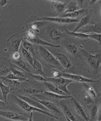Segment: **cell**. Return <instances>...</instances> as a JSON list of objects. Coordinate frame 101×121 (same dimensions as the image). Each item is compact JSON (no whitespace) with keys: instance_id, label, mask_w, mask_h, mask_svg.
Here are the masks:
<instances>
[{"instance_id":"obj_3","label":"cell","mask_w":101,"mask_h":121,"mask_svg":"<svg viewBox=\"0 0 101 121\" xmlns=\"http://www.w3.org/2000/svg\"><path fill=\"white\" fill-rule=\"evenodd\" d=\"M81 52L84 56L89 67L93 70H97L101 66V53L96 54H91L84 48H81Z\"/></svg>"},{"instance_id":"obj_26","label":"cell","mask_w":101,"mask_h":121,"mask_svg":"<svg viewBox=\"0 0 101 121\" xmlns=\"http://www.w3.org/2000/svg\"><path fill=\"white\" fill-rule=\"evenodd\" d=\"M43 84H44L45 87H46L47 89L49 90L50 92L57 94V95H63V96H67L65 93L62 91H61V90L59 89L56 85H55L54 84L50 82H43Z\"/></svg>"},{"instance_id":"obj_28","label":"cell","mask_w":101,"mask_h":121,"mask_svg":"<svg viewBox=\"0 0 101 121\" xmlns=\"http://www.w3.org/2000/svg\"><path fill=\"white\" fill-rule=\"evenodd\" d=\"M86 10L85 9H80L77 11L73 12L68 13H64L62 15H60V17L61 18H72V19H76V18H78L80 15H83L85 12H86Z\"/></svg>"},{"instance_id":"obj_9","label":"cell","mask_w":101,"mask_h":121,"mask_svg":"<svg viewBox=\"0 0 101 121\" xmlns=\"http://www.w3.org/2000/svg\"><path fill=\"white\" fill-rule=\"evenodd\" d=\"M37 100L39 103L41 104L44 107H45L47 110H49V112H52V114L53 115H56L58 117L60 116H64V113L62 112V110L60 109L58 106L56 105L53 102L46 100H39V99H38Z\"/></svg>"},{"instance_id":"obj_25","label":"cell","mask_w":101,"mask_h":121,"mask_svg":"<svg viewBox=\"0 0 101 121\" xmlns=\"http://www.w3.org/2000/svg\"><path fill=\"white\" fill-rule=\"evenodd\" d=\"M10 60L13 64L15 65L19 69H21L24 72H25L27 73H32L30 69L29 68L26 64L24 62L22 59H19L18 60H12V59H10Z\"/></svg>"},{"instance_id":"obj_43","label":"cell","mask_w":101,"mask_h":121,"mask_svg":"<svg viewBox=\"0 0 101 121\" xmlns=\"http://www.w3.org/2000/svg\"><path fill=\"white\" fill-rule=\"evenodd\" d=\"M12 60H18V59H20L21 58V56H20V53H19V52H14L12 54Z\"/></svg>"},{"instance_id":"obj_30","label":"cell","mask_w":101,"mask_h":121,"mask_svg":"<svg viewBox=\"0 0 101 121\" xmlns=\"http://www.w3.org/2000/svg\"><path fill=\"white\" fill-rule=\"evenodd\" d=\"M22 47L26 50L27 51L30 53L31 54H32L33 56H35L36 53H35V49L34 48V46L29 41H27L26 39H23V41H22Z\"/></svg>"},{"instance_id":"obj_37","label":"cell","mask_w":101,"mask_h":121,"mask_svg":"<svg viewBox=\"0 0 101 121\" xmlns=\"http://www.w3.org/2000/svg\"><path fill=\"white\" fill-rule=\"evenodd\" d=\"M46 22L44 21H35V22H32L31 24V29L32 30H34L35 32H39V29L42 27L46 25Z\"/></svg>"},{"instance_id":"obj_6","label":"cell","mask_w":101,"mask_h":121,"mask_svg":"<svg viewBox=\"0 0 101 121\" xmlns=\"http://www.w3.org/2000/svg\"><path fill=\"white\" fill-rule=\"evenodd\" d=\"M23 39H24V38L20 35L15 34L10 36L7 41V48L8 51L11 54L19 51L20 45Z\"/></svg>"},{"instance_id":"obj_49","label":"cell","mask_w":101,"mask_h":121,"mask_svg":"<svg viewBox=\"0 0 101 121\" xmlns=\"http://www.w3.org/2000/svg\"><path fill=\"white\" fill-rule=\"evenodd\" d=\"M29 121V120H28V121Z\"/></svg>"},{"instance_id":"obj_24","label":"cell","mask_w":101,"mask_h":121,"mask_svg":"<svg viewBox=\"0 0 101 121\" xmlns=\"http://www.w3.org/2000/svg\"><path fill=\"white\" fill-rule=\"evenodd\" d=\"M0 79H1L2 82H3L4 85L7 86V87H10L11 89H12V88H19V87L21 86V82L20 81H18L9 79L5 78L4 77L0 78Z\"/></svg>"},{"instance_id":"obj_22","label":"cell","mask_w":101,"mask_h":121,"mask_svg":"<svg viewBox=\"0 0 101 121\" xmlns=\"http://www.w3.org/2000/svg\"><path fill=\"white\" fill-rule=\"evenodd\" d=\"M59 102L61 107H62V110H63V113L64 114L65 116H67V117H68L71 121H78L77 119L76 118L75 115L72 113L70 108L67 105V104H65V102L63 101V100H61Z\"/></svg>"},{"instance_id":"obj_8","label":"cell","mask_w":101,"mask_h":121,"mask_svg":"<svg viewBox=\"0 0 101 121\" xmlns=\"http://www.w3.org/2000/svg\"><path fill=\"white\" fill-rule=\"evenodd\" d=\"M0 116L15 121H27L29 120V117L25 114H19L15 112H8L6 110H0Z\"/></svg>"},{"instance_id":"obj_5","label":"cell","mask_w":101,"mask_h":121,"mask_svg":"<svg viewBox=\"0 0 101 121\" xmlns=\"http://www.w3.org/2000/svg\"><path fill=\"white\" fill-rule=\"evenodd\" d=\"M33 96L39 100H49L48 101L51 100L55 102H59L62 100L72 98V96H63V95H57V94L53 93L50 91H43L42 93L34 95Z\"/></svg>"},{"instance_id":"obj_7","label":"cell","mask_w":101,"mask_h":121,"mask_svg":"<svg viewBox=\"0 0 101 121\" xmlns=\"http://www.w3.org/2000/svg\"><path fill=\"white\" fill-rule=\"evenodd\" d=\"M61 76L63 78H65L67 79L76 82H82V83H98L99 82V80L93 79H90L85 78L82 76L79 75V74H70V73H64V72H61Z\"/></svg>"},{"instance_id":"obj_16","label":"cell","mask_w":101,"mask_h":121,"mask_svg":"<svg viewBox=\"0 0 101 121\" xmlns=\"http://www.w3.org/2000/svg\"><path fill=\"white\" fill-rule=\"evenodd\" d=\"M71 100H72V104H73V107L75 108L77 114H78L79 116L82 117L85 121H89L87 114V113H86L85 112V110H84V108L82 106V105L80 104H79L75 98H73V97L71 98Z\"/></svg>"},{"instance_id":"obj_27","label":"cell","mask_w":101,"mask_h":121,"mask_svg":"<svg viewBox=\"0 0 101 121\" xmlns=\"http://www.w3.org/2000/svg\"><path fill=\"white\" fill-rule=\"evenodd\" d=\"M65 33H67V35H71L73 37L82 39H90V36H91V33L88 34V33H81V32H70L67 29H65Z\"/></svg>"},{"instance_id":"obj_47","label":"cell","mask_w":101,"mask_h":121,"mask_svg":"<svg viewBox=\"0 0 101 121\" xmlns=\"http://www.w3.org/2000/svg\"><path fill=\"white\" fill-rule=\"evenodd\" d=\"M65 119H66L67 121H70V119H68V117H67V116H65Z\"/></svg>"},{"instance_id":"obj_46","label":"cell","mask_w":101,"mask_h":121,"mask_svg":"<svg viewBox=\"0 0 101 121\" xmlns=\"http://www.w3.org/2000/svg\"><path fill=\"white\" fill-rule=\"evenodd\" d=\"M49 121H58V119L56 118H54V117H51L50 119H49Z\"/></svg>"},{"instance_id":"obj_17","label":"cell","mask_w":101,"mask_h":121,"mask_svg":"<svg viewBox=\"0 0 101 121\" xmlns=\"http://www.w3.org/2000/svg\"><path fill=\"white\" fill-rule=\"evenodd\" d=\"M10 60L6 58H0V78L5 77L10 72Z\"/></svg>"},{"instance_id":"obj_21","label":"cell","mask_w":101,"mask_h":121,"mask_svg":"<svg viewBox=\"0 0 101 121\" xmlns=\"http://www.w3.org/2000/svg\"><path fill=\"white\" fill-rule=\"evenodd\" d=\"M78 99L81 102V104L83 105L84 107L94 103V100L85 90L81 91V93L78 95Z\"/></svg>"},{"instance_id":"obj_35","label":"cell","mask_w":101,"mask_h":121,"mask_svg":"<svg viewBox=\"0 0 101 121\" xmlns=\"http://www.w3.org/2000/svg\"><path fill=\"white\" fill-rule=\"evenodd\" d=\"M65 47L67 51L73 56H76L78 53L79 48L78 46L73 43H68L65 44Z\"/></svg>"},{"instance_id":"obj_39","label":"cell","mask_w":101,"mask_h":121,"mask_svg":"<svg viewBox=\"0 0 101 121\" xmlns=\"http://www.w3.org/2000/svg\"><path fill=\"white\" fill-rule=\"evenodd\" d=\"M36 36V32L32 29L28 30L25 33V38L27 41H29V40L35 38Z\"/></svg>"},{"instance_id":"obj_2","label":"cell","mask_w":101,"mask_h":121,"mask_svg":"<svg viewBox=\"0 0 101 121\" xmlns=\"http://www.w3.org/2000/svg\"><path fill=\"white\" fill-rule=\"evenodd\" d=\"M38 53L43 61L50 65L51 67H55L58 70H62V67L56 59L55 57L44 46L39 45Z\"/></svg>"},{"instance_id":"obj_4","label":"cell","mask_w":101,"mask_h":121,"mask_svg":"<svg viewBox=\"0 0 101 121\" xmlns=\"http://www.w3.org/2000/svg\"><path fill=\"white\" fill-rule=\"evenodd\" d=\"M48 81L56 85L59 90H61L62 91L65 93L67 96H70L71 92L67 89V86L70 84L74 83L75 82L72 80L67 79L65 78H63L62 76L58 78H47Z\"/></svg>"},{"instance_id":"obj_44","label":"cell","mask_w":101,"mask_h":121,"mask_svg":"<svg viewBox=\"0 0 101 121\" xmlns=\"http://www.w3.org/2000/svg\"><path fill=\"white\" fill-rule=\"evenodd\" d=\"M52 71L53 72V76L52 78H58L61 77V72L58 71L56 69H51Z\"/></svg>"},{"instance_id":"obj_34","label":"cell","mask_w":101,"mask_h":121,"mask_svg":"<svg viewBox=\"0 0 101 121\" xmlns=\"http://www.w3.org/2000/svg\"><path fill=\"white\" fill-rule=\"evenodd\" d=\"M21 53H22V56L23 58L26 60L28 63L30 65L33 67V56L32 55V54L28 51H27L26 50H25L24 48H21Z\"/></svg>"},{"instance_id":"obj_32","label":"cell","mask_w":101,"mask_h":121,"mask_svg":"<svg viewBox=\"0 0 101 121\" xmlns=\"http://www.w3.org/2000/svg\"><path fill=\"white\" fill-rule=\"evenodd\" d=\"M33 67L35 70L36 72L38 73V74L41 75L45 78H47L44 72L43 71L42 67L40 62L36 59V58H33Z\"/></svg>"},{"instance_id":"obj_36","label":"cell","mask_w":101,"mask_h":121,"mask_svg":"<svg viewBox=\"0 0 101 121\" xmlns=\"http://www.w3.org/2000/svg\"><path fill=\"white\" fill-rule=\"evenodd\" d=\"M0 89L1 91L2 95H3V97L4 98V101H7V95L9 93L12 91V89L10 87H7L6 85H4L2 81L0 79Z\"/></svg>"},{"instance_id":"obj_1","label":"cell","mask_w":101,"mask_h":121,"mask_svg":"<svg viewBox=\"0 0 101 121\" xmlns=\"http://www.w3.org/2000/svg\"><path fill=\"white\" fill-rule=\"evenodd\" d=\"M10 98H11V100H12L13 102H14L15 104L19 106L21 109H22L24 111H25V112H27V113H32V112H39V113H42L44 114L49 116L51 117H54V118L58 119L59 117H56L55 116L53 115L52 113H50L49 112H46V111H44V110L38 108H36L35 107H33V106L29 105L28 103H27L26 102H25L24 100H22L20 98H18L17 96V95L15 93H14L11 95Z\"/></svg>"},{"instance_id":"obj_12","label":"cell","mask_w":101,"mask_h":121,"mask_svg":"<svg viewBox=\"0 0 101 121\" xmlns=\"http://www.w3.org/2000/svg\"><path fill=\"white\" fill-rule=\"evenodd\" d=\"M94 21H93V17L92 13L88 14L87 16H85L83 18H82L81 19L79 20V21L78 22V23L76 25V27L73 30L72 32H76L78 30H80L82 28L84 27L85 26H87L88 24H93Z\"/></svg>"},{"instance_id":"obj_10","label":"cell","mask_w":101,"mask_h":121,"mask_svg":"<svg viewBox=\"0 0 101 121\" xmlns=\"http://www.w3.org/2000/svg\"><path fill=\"white\" fill-rule=\"evenodd\" d=\"M38 20H44L45 21H51V22H56L58 24H71L74 22H78L79 19H72V18H61V17H43V18H38Z\"/></svg>"},{"instance_id":"obj_48","label":"cell","mask_w":101,"mask_h":121,"mask_svg":"<svg viewBox=\"0 0 101 121\" xmlns=\"http://www.w3.org/2000/svg\"><path fill=\"white\" fill-rule=\"evenodd\" d=\"M101 121V120H98V121Z\"/></svg>"},{"instance_id":"obj_14","label":"cell","mask_w":101,"mask_h":121,"mask_svg":"<svg viewBox=\"0 0 101 121\" xmlns=\"http://www.w3.org/2000/svg\"><path fill=\"white\" fill-rule=\"evenodd\" d=\"M67 36L66 33L61 32L55 29H52L49 31V36L51 40L56 43H60L62 39Z\"/></svg>"},{"instance_id":"obj_29","label":"cell","mask_w":101,"mask_h":121,"mask_svg":"<svg viewBox=\"0 0 101 121\" xmlns=\"http://www.w3.org/2000/svg\"><path fill=\"white\" fill-rule=\"evenodd\" d=\"M82 85H83L84 90L90 95V97L93 100H95L97 99V93L95 89L93 88V87H92L91 85H88L87 83H82Z\"/></svg>"},{"instance_id":"obj_13","label":"cell","mask_w":101,"mask_h":121,"mask_svg":"<svg viewBox=\"0 0 101 121\" xmlns=\"http://www.w3.org/2000/svg\"><path fill=\"white\" fill-rule=\"evenodd\" d=\"M53 55L55 57V58L58 61L62 67L67 69L72 67V62L65 55L59 52H54Z\"/></svg>"},{"instance_id":"obj_31","label":"cell","mask_w":101,"mask_h":121,"mask_svg":"<svg viewBox=\"0 0 101 121\" xmlns=\"http://www.w3.org/2000/svg\"><path fill=\"white\" fill-rule=\"evenodd\" d=\"M22 91L26 95H35L37 94H40L43 92V90H38L35 88V87H24L22 88Z\"/></svg>"},{"instance_id":"obj_18","label":"cell","mask_w":101,"mask_h":121,"mask_svg":"<svg viewBox=\"0 0 101 121\" xmlns=\"http://www.w3.org/2000/svg\"><path fill=\"white\" fill-rule=\"evenodd\" d=\"M101 23L92 24L87 25L81 29V33H98L101 34Z\"/></svg>"},{"instance_id":"obj_40","label":"cell","mask_w":101,"mask_h":121,"mask_svg":"<svg viewBox=\"0 0 101 121\" xmlns=\"http://www.w3.org/2000/svg\"><path fill=\"white\" fill-rule=\"evenodd\" d=\"M9 107V104L7 101L0 100V110H6Z\"/></svg>"},{"instance_id":"obj_33","label":"cell","mask_w":101,"mask_h":121,"mask_svg":"<svg viewBox=\"0 0 101 121\" xmlns=\"http://www.w3.org/2000/svg\"><path fill=\"white\" fill-rule=\"evenodd\" d=\"M9 64H10V72L13 73L15 76H17V77L20 78H26V76H25V74L24 73L25 72H21L20 70H18V69H17V68L15 67V65L13 64L11 62H9Z\"/></svg>"},{"instance_id":"obj_42","label":"cell","mask_w":101,"mask_h":121,"mask_svg":"<svg viewBox=\"0 0 101 121\" xmlns=\"http://www.w3.org/2000/svg\"><path fill=\"white\" fill-rule=\"evenodd\" d=\"M10 1H7V0H2L0 1V8L1 9H6L8 7V4H10Z\"/></svg>"},{"instance_id":"obj_20","label":"cell","mask_w":101,"mask_h":121,"mask_svg":"<svg viewBox=\"0 0 101 121\" xmlns=\"http://www.w3.org/2000/svg\"><path fill=\"white\" fill-rule=\"evenodd\" d=\"M86 110L87 111L88 115H87L89 121H94L96 114L98 112V106L96 104H92L89 105L85 107Z\"/></svg>"},{"instance_id":"obj_15","label":"cell","mask_w":101,"mask_h":121,"mask_svg":"<svg viewBox=\"0 0 101 121\" xmlns=\"http://www.w3.org/2000/svg\"><path fill=\"white\" fill-rule=\"evenodd\" d=\"M83 1H72L67 2L66 8L64 13L73 12L82 9V6L83 4Z\"/></svg>"},{"instance_id":"obj_41","label":"cell","mask_w":101,"mask_h":121,"mask_svg":"<svg viewBox=\"0 0 101 121\" xmlns=\"http://www.w3.org/2000/svg\"><path fill=\"white\" fill-rule=\"evenodd\" d=\"M101 34H98V33H91L90 39L96 40V41H97L99 43L101 44Z\"/></svg>"},{"instance_id":"obj_23","label":"cell","mask_w":101,"mask_h":121,"mask_svg":"<svg viewBox=\"0 0 101 121\" xmlns=\"http://www.w3.org/2000/svg\"><path fill=\"white\" fill-rule=\"evenodd\" d=\"M30 43H33V44H37V45H41V46H49V47H53V48H58V47H60V45H56V44H52L51 43H49L48 42L42 39L38 36H36L35 38L32 39L28 41Z\"/></svg>"},{"instance_id":"obj_11","label":"cell","mask_w":101,"mask_h":121,"mask_svg":"<svg viewBox=\"0 0 101 121\" xmlns=\"http://www.w3.org/2000/svg\"><path fill=\"white\" fill-rule=\"evenodd\" d=\"M17 96L22 99V100H24L25 102H26L27 103H28L30 105L33 106V107H35L41 109V110H44V111H46V112H49V110H47L45 107H44L41 104H40L38 101L37 99L35 97L26 96H23V95H18Z\"/></svg>"},{"instance_id":"obj_19","label":"cell","mask_w":101,"mask_h":121,"mask_svg":"<svg viewBox=\"0 0 101 121\" xmlns=\"http://www.w3.org/2000/svg\"><path fill=\"white\" fill-rule=\"evenodd\" d=\"M67 4V2L65 1H53L51 3V7L56 13L61 15L64 14Z\"/></svg>"},{"instance_id":"obj_45","label":"cell","mask_w":101,"mask_h":121,"mask_svg":"<svg viewBox=\"0 0 101 121\" xmlns=\"http://www.w3.org/2000/svg\"><path fill=\"white\" fill-rule=\"evenodd\" d=\"M29 121H33V112L30 113V116L29 117Z\"/></svg>"},{"instance_id":"obj_38","label":"cell","mask_w":101,"mask_h":121,"mask_svg":"<svg viewBox=\"0 0 101 121\" xmlns=\"http://www.w3.org/2000/svg\"><path fill=\"white\" fill-rule=\"evenodd\" d=\"M30 76H32L33 79L38 82H49L47 80V78H45L44 76L39 74H34L32 73H27Z\"/></svg>"}]
</instances>
